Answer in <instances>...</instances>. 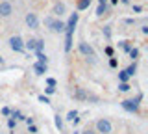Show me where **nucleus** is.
<instances>
[{
	"instance_id": "6ab92c4d",
	"label": "nucleus",
	"mask_w": 148,
	"mask_h": 134,
	"mask_svg": "<svg viewBox=\"0 0 148 134\" xmlns=\"http://www.w3.org/2000/svg\"><path fill=\"white\" fill-rule=\"evenodd\" d=\"M43 50H45V41L35 39V52H43Z\"/></svg>"
},
{
	"instance_id": "a878e982",
	"label": "nucleus",
	"mask_w": 148,
	"mask_h": 134,
	"mask_svg": "<svg viewBox=\"0 0 148 134\" xmlns=\"http://www.w3.org/2000/svg\"><path fill=\"white\" fill-rule=\"evenodd\" d=\"M15 127H17V121H15L13 117H9V119H8V128H9V131H13Z\"/></svg>"
},
{
	"instance_id": "423d86ee",
	"label": "nucleus",
	"mask_w": 148,
	"mask_h": 134,
	"mask_svg": "<svg viewBox=\"0 0 148 134\" xmlns=\"http://www.w3.org/2000/svg\"><path fill=\"white\" fill-rule=\"evenodd\" d=\"M11 11H13V6L9 2H0V17H9L11 15Z\"/></svg>"
},
{
	"instance_id": "f8f14e48",
	"label": "nucleus",
	"mask_w": 148,
	"mask_h": 134,
	"mask_svg": "<svg viewBox=\"0 0 148 134\" xmlns=\"http://www.w3.org/2000/svg\"><path fill=\"white\" fill-rule=\"evenodd\" d=\"M74 97H76L78 101H87V93L82 90V87H76V91H74Z\"/></svg>"
},
{
	"instance_id": "bb28decb",
	"label": "nucleus",
	"mask_w": 148,
	"mask_h": 134,
	"mask_svg": "<svg viewBox=\"0 0 148 134\" xmlns=\"http://www.w3.org/2000/svg\"><path fill=\"white\" fill-rule=\"evenodd\" d=\"M37 101H39V103H43V104H50V99L46 95H39V97H37Z\"/></svg>"
},
{
	"instance_id": "473e14b6",
	"label": "nucleus",
	"mask_w": 148,
	"mask_h": 134,
	"mask_svg": "<svg viewBox=\"0 0 148 134\" xmlns=\"http://www.w3.org/2000/svg\"><path fill=\"white\" fill-rule=\"evenodd\" d=\"M26 125H34V117H30V115H24V119H22Z\"/></svg>"
},
{
	"instance_id": "4c0bfd02",
	"label": "nucleus",
	"mask_w": 148,
	"mask_h": 134,
	"mask_svg": "<svg viewBox=\"0 0 148 134\" xmlns=\"http://www.w3.org/2000/svg\"><path fill=\"white\" fill-rule=\"evenodd\" d=\"M141 32H143V34H145V35H146V34H148V26L145 24V26H143V28H141Z\"/></svg>"
},
{
	"instance_id": "f03ea898",
	"label": "nucleus",
	"mask_w": 148,
	"mask_h": 134,
	"mask_svg": "<svg viewBox=\"0 0 148 134\" xmlns=\"http://www.w3.org/2000/svg\"><path fill=\"white\" fill-rule=\"evenodd\" d=\"M120 106L130 114H139L141 112V103H139L137 99H124L122 103H120Z\"/></svg>"
},
{
	"instance_id": "7c9ffc66",
	"label": "nucleus",
	"mask_w": 148,
	"mask_h": 134,
	"mask_svg": "<svg viewBox=\"0 0 148 134\" xmlns=\"http://www.w3.org/2000/svg\"><path fill=\"white\" fill-rule=\"evenodd\" d=\"M2 115H6V117H9V115H11V108L4 106V108H2Z\"/></svg>"
},
{
	"instance_id": "dca6fc26",
	"label": "nucleus",
	"mask_w": 148,
	"mask_h": 134,
	"mask_svg": "<svg viewBox=\"0 0 148 134\" xmlns=\"http://www.w3.org/2000/svg\"><path fill=\"white\" fill-rule=\"evenodd\" d=\"M54 13H56L58 17H61L63 13H65V4H61V2L56 4V6H54Z\"/></svg>"
},
{
	"instance_id": "1a4fd4ad",
	"label": "nucleus",
	"mask_w": 148,
	"mask_h": 134,
	"mask_svg": "<svg viewBox=\"0 0 148 134\" xmlns=\"http://www.w3.org/2000/svg\"><path fill=\"white\" fill-rule=\"evenodd\" d=\"M65 119H67V121H71L74 127L80 123V117H78V112H76V110H71V112L67 114V117H65Z\"/></svg>"
},
{
	"instance_id": "393cba45",
	"label": "nucleus",
	"mask_w": 148,
	"mask_h": 134,
	"mask_svg": "<svg viewBox=\"0 0 148 134\" xmlns=\"http://www.w3.org/2000/svg\"><path fill=\"white\" fill-rule=\"evenodd\" d=\"M46 86L56 87V86H58V80H56V78H52V76H48V78H46Z\"/></svg>"
},
{
	"instance_id": "ddd939ff",
	"label": "nucleus",
	"mask_w": 148,
	"mask_h": 134,
	"mask_svg": "<svg viewBox=\"0 0 148 134\" xmlns=\"http://www.w3.org/2000/svg\"><path fill=\"white\" fill-rule=\"evenodd\" d=\"M71 49H72V34H67V37H65V52H71Z\"/></svg>"
},
{
	"instance_id": "c85d7f7f",
	"label": "nucleus",
	"mask_w": 148,
	"mask_h": 134,
	"mask_svg": "<svg viewBox=\"0 0 148 134\" xmlns=\"http://www.w3.org/2000/svg\"><path fill=\"white\" fill-rule=\"evenodd\" d=\"M45 93H46V97H48V95H54V93H56V87L46 86V87H45Z\"/></svg>"
},
{
	"instance_id": "0eeeda50",
	"label": "nucleus",
	"mask_w": 148,
	"mask_h": 134,
	"mask_svg": "<svg viewBox=\"0 0 148 134\" xmlns=\"http://www.w3.org/2000/svg\"><path fill=\"white\" fill-rule=\"evenodd\" d=\"M26 24H28V28H37V24H39V21H37V15L35 13H28L26 15Z\"/></svg>"
},
{
	"instance_id": "b1692460",
	"label": "nucleus",
	"mask_w": 148,
	"mask_h": 134,
	"mask_svg": "<svg viewBox=\"0 0 148 134\" xmlns=\"http://www.w3.org/2000/svg\"><path fill=\"white\" fill-rule=\"evenodd\" d=\"M130 76L126 75V71H119V82H128Z\"/></svg>"
},
{
	"instance_id": "c756f323",
	"label": "nucleus",
	"mask_w": 148,
	"mask_h": 134,
	"mask_svg": "<svg viewBox=\"0 0 148 134\" xmlns=\"http://www.w3.org/2000/svg\"><path fill=\"white\" fill-rule=\"evenodd\" d=\"M52 22H54V17H45V26H52Z\"/></svg>"
},
{
	"instance_id": "72a5a7b5",
	"label": "nucleus",
	"mask_w": 148,
	"mask_h": 134,
	"mask_svg": "<svg viewBox=\"0 0 148 134\" xmlns=\"http://www.w3.org/2000/svg\"><path fill=\"white\" fill-rule=\"evenodd\" d=\"M104 35H106V37H111V26H106V28H104Z\"/></svg>"
},
{
	"instance_id": "a211bd4d",
	"label": "nucleus",
	"mask_w": 148,
	"mask_h": 134,
	"mask_svg": "<svg viewBox=\"0 0 148 134\" xmlns=\"http://www.w3.org/2000/svg\"><path fill=\"white\" fill-rule=\"evenodd\" d=\"M89 4H91V0H78V10H80V11L87 10V8H89Z\"/></svg>"
},
{
	"instance_id": "39448f33",
	"label": "nucleus",
	"mask_w": 148,
	"mask_h": 134,
	"mask_svg": "<svg viewBox=\"0 0 148 134\" xmlns=\"http://www.w3.org/2000/svg\"><path fill=\"white\" fill-rule=\"evenodd\" d=\"M78 49H80V52L83 54V56H87V58H89V56L92 58V56H95V49H92L89 43H85V41H82Z\"/></svg>"
},
{
	"instance_id": "aec40b11",
	"label": "nucleus",
	"mask_w": 148,
	"mask_h": 134,
	"mask_svg": "<svg viewBox=\"0 0 148 134\" xmlns=\"http://www.w3.org/2000/svg\"><path fill=\"white\" fill-rule=\"evenodd\" d=\"M106 10H108V6H106V4H98V8H96V15L102 17L106 13Z\"/></svg>"
},
{
	"instance_id": "f3484780",
	"label": "nucleus",
	"mask_w": 148,
	"mask_h": 134,
	"mask_svg": "<svg viewBox=\"0 0 148 134\" xmlns=\"http://www.w3.org/2000/svg\"><path fill=\"white\" fill-rule=\"evenodd\" d=\"M132 90V86H130V82H119V91L120 93H126V91Z\"/></svg>"
},
{
	"instance_id": "2eb2a0df",
	"label": "nucleus",
	"mask_w": 148,
	"mask_h": 134,
	"mask_svg": "<svg viewBox=\"0 0 148 134\" xmlns=\"http://www.w3.org/2000/svg\"><path fill=\"white\" fill-rule=\"evenodd\" d=\"M124 71H126V75H128L130 78H132V76H133V75H135V73H137V62H133L132 65H130V67H126V69H124Z\"/></svg>"
},
{
	"instance_id": "4be33fe9",
	"label": "nucleus",
	"mask_w": 148,
	"mask_h": 134,
	"mask_svg": "<svg viewBox=\"0 0 148 134\" xmlns=\"http://www.w3.org/2000/svg\"><path fill=\"white\" fill-rule=\"evenodd\" d=\"M119 45L124 49V52H130V50H132V43H130V41H120Z\"/></svg>"
},
{
	"instance_id": "79ce46f5",
	"label": "nucleus",
	"mask_w": 148,
	"mask_h": 134,
	"mask_svg": "<svg viewBox=\"0 0 148 134\" xmlns=\"http://www.w3.org/2000/svg\"><path fill=\"white\" fill-rule=\"evenodd\" d=\"M111 2H113V4H117V2H119V0H111Z\"/></svg>"
},
{
	"instance_id": "2f4dec72",
	"label": "nucleus",
	"mask_w": 148,
	"mask_h": 134,
	"mask_svg": "<svg viewBox=\"0 0 148 134\" xmlns=\"http://www.w3.org/2000/svg\"><path fill=\"white\" fill-rule=\"evenodd\" d=\"M109 67H113V69H115V67H119L117 58H111V60H109Z\"/></svg>"
},
{
	"instance_id": "5701e85b",
	"label": "nucleus",
	"mask_w": 148,
	"mask_h": 134,
	"mask_svg": "<svg viewBox=\"0 0 148 134\" xmlns=\"http://www.w3.org/2000/svg\"><path fill=\"white\" fill-rule=\"evenodd\" d=\"M24 49H28V50H35V39L26 41V43H24Z\"/></svg>"
},
{
	"instance_id": "6e6552de",
	"label": "nucleus",
	"mask_w": 148,
	"mask_h": 134,
	"mask_svg": "<svg viewBox=\"0 0 148 134\" xmlns=\"http://www.w3.org/2000/svg\"><path fill=\"white\" fill-rule=\"evenodd\" d=\"M50 30H52V32H58V34H61V32H65V22L59 21V19H54L52 26H50Z\"/></svg>"
},
{
	"instance_id": "9b49d317",
	"label": "nucleus",
	"mask_w": 148,
	"mask_h": 134,
	"mask_svg": "<svg viewBox=\"0 0 148 134\" xmlns=\"http://www.w3.org/2000/svg\"><path fill=\"white\" fill-rule=\"evenodd\" d=\"M54 125H56V128H58L59 132L63 131V117H61L59 114H56V115H54Z\"/></svg>"
},
{
	"instance_id": "c9c22d12",
	"label": "nucleus",
	"mask_w": 148,
	"mask_h": 134,
	"mask_svg": "<svg viewBox=\"0 0 148 134\" xmlns=\"http://www.w3.org/2000/svg\"><path fill=\"white\" fill-rule=\"evenodd\" d=\"M106 54H108L109 58H113V49H111V47H106Z\"/></svg>"
},
{
	"instance_id": "a19ab883",
	"label": "nucleus",
	"mask_w": 148,
	"mask_h": 134,
	"mask_svg": "<svg viewBox=\"0 0 148 134\" xmlns=\"http://www.w3.org/2000/svg\"><path fill=\"white\" fill-rule=\"evenodd\" d=\"M0 63H4V58L2 56H0Z\"/></svg>"
},
{
	"instance_id": "ea45409f",
	"label": "nucleus",
	"mask_w": 148,
	"mask_h": 134,
	"mask_svg": "<svg viewBox=\"0 0 148 134\" xmlns=\"http://www.w3.org/2000/svg\"><path fill=\"white\" fill-rule=\"evenodd\" d=\"M72 134H80V131H72Z\"/></svg>"
},
{
	"instance_id": "9d476101",
	"label": "nucleus",
	"mask_w": 148,
	"mask_h": 134,
	"mask_svg": "<svg viewBox=\"0 0 148 134\" xmlns=\"http://www.w3.org/2000/svg\"><path fill=\"white\" fill-rule=\"evenodd\" d=\"M34 71L37 76H43L46 73V65H41V63H34Z\"/></svg>"
},
{
	"instance_id": "f704fd0d",
	"label": "nucleus",
	"mask_w": 148,
	"mask_h": 134,
	"mask_svg": "<svg viewBox=\"0 0 148 134\" xmlns=\"http://www.w3.org/2000/svg\"><path fill=\"white\" fill-rule=\"evenodd\" d=\"M80 134H96L92 128H85V131H80Z\"/></svg>"
},
{
	"instance_id": "4468645a",
	"label": "nucleus",
	"mask_w": 148,
	"mask_h": 134,
	"mask_svg": "<svg viewBox=\"0 0 148 134\" xmlns=\"http://www.w3.org/2000/svg\"><path fill=\"white\" fill-rule=\"evenodd\" d=\"M35 56H37V63H41V65H46V63H48V58H46L45 52H35Z\"/></svg>"
},
{
	"instance_id": "7ed1b4c3",
	"label": "nucleus",
	"mask_w": 148,
	"mask_h": 134,
	"mask_svg": "<svg viewBox=\"0 0 148 134\" xmlns=\"http://www.w3.org/2000/svg\"><path fill=\"white\" fill-rule=\"evenodd\" d=\"M9 47L15 52H24V41L21 35H13V37H9Z\"/></svg>"
},
{
	"instance_id": "58836bf2",
	"label": "nucleus",
	"mask_w": 148,
	"mask_h": 134,
	"mask_svg": "<svg viewBox=\"0 0 148 134\" xmlns=\"http://www.w3.org/2000/svg\"><path fill=\"white\" fill-rule=\"evenodd\" d=\"M98 2H100V4H106V2H108V0H98Z\"/></svg>"
},
{
	"instance_id": "412c9836",
	"label": "nucleus",
	"mask_w": 148,
	"mask_h": 134,
	"mask_svg": "<svg viewBox=\"0 0 148 134\" xmlns=\"http://www.w3.org/2000/svg\"><path fill=\"white\" fill-rule=\"evenodd\" d=\"M128 54H130V58H132L133 62H135V60L139 58V49H135V47H132V50H130Z\"/></svg>"
},
{
	"instance_id": "f257e3e1",
	"label": "nucleus",
	"mask_w": 148,
	"mask_h": 134,
	"mask_svg": "<svg viewBox=\"0 0 148 134\" xmlns=\"http://www.w3.org/2000/svg\"><path fill=\"white\" fill-rule=\"evenodd\" d=\"M95 132L96 134H111L113 132V125H111L109 119L102 117V119H98V121L95 123Z\"/></svg>"
},
{
	"instance_id": "20e7f679",
	"label": "nucleus",
	"mask_w": 148,
	"mask_h": 134,
	"mask_svg": "<svg viewBox=\"0 0 148 134\" xmlns=\"http://www.w3.org/2000/svg\"><path fill=\"white\" fill-rule=\"evenodd\" d=\"M78 21H80V13H72L69 22L65 24V32H67V34H74V28H76Z\"/></svg>"
},
{
	"instance_id": "cd10ccee",
	"label": "nucleus",
	"mask_w": 148,
	"mask_h": 134,
	"mask_svg": "<svg viewBox=\"0 0 148 134\" xmlns=\"http://www.w3.org/2000/svg\"><path fill=\"white\" fill-rule=\"evenodd\" d=\"M28 132H30V134H37V132H39L37 125H28Z\"/></svg>"
},
{
	"instance_id": "e433bc0d",
	"label": "nucleus",
	"mask_w": 148,
	"mask_h": 134,
	"mask_svg": "<svg viewBox=\"0 0 148 134\" xmlns=\"http://www.w3.org/2000/svg\"><path fill=\"white\" fill-rule=\"evenodd\" d=\"M133 11L139 13V11H143V8H141V6H133Z\"/></svg>"
}]
</instances>
